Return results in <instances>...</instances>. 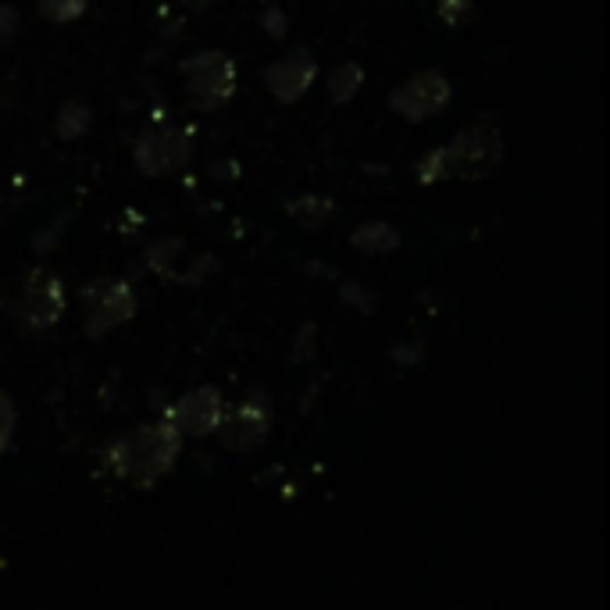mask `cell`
<instances>
[{
    "instance_id": "cell-14",
    "label": "cell",
    "mask_w": 610,
    "mask_h": 610,
    "mask_svg": "<svg viewBox=\"0 0 610 610\" xmlns=\"http://www.w3.org/2000/svg\"><path fill=\"white\" fill-rule=\"evenodd\" d=\"M289 215L296 222H304L307 229H315V225H322L325 218H333V200H325V197H301V200L289 204Z\"/></svg>"
},
{
    "instance_id": "cell-17",
    "label": "cell",
    "mask_w": 610,
    "mask_h": 610,
    "mask_svg": "<svg viewBox=\"0 0 610 610\" xmlns=\"http://www.w3.org/2000/svg\"><path fill=\"white\" fill-rule=\"evenodd\" d=\"M440 19L446 26H461L472 19V0H440Z\"/></svg>"
},
{
    "instance_id": "cell-5",
    "label": "cell",
    "mask_w": 610,
    "mask_h": 610,
    "mask_svg": "<svg viewBox=\"0 0 610 610\" xmlns=\"http://www.w3.org/2000/svg\"><path fill=\"white\" fill-rule=\"evenodd\" d=\"M65 286L55 272L47 268H32L26 275V283L19 286V296H14V318L22 322V328L29 333H43V328L58 325V318L65 315Z\"/></svg>"
},
{
    "instance_id": "cell-18",
    "label": "cell",
    "mask_w": 610,
    "mask_h": 610,
    "mask_svg": "<svg viewBox=\"0 0 610 610\" xmlns=\"http://www.w3.org/2000/svg\"><path fill=\"white\" fill-rule=\"evenodd\" d=\"M14 29H19V19L11 14V8H0V43L14 40Z\"/></svg>"
},
{
    "instance_id": "cell-16",
    "label": "cell",
    "mask_w": 610,
    "mask_h": 610,
    "mask_svg": "<svg viewBox=\"0 0 610 610\" xmlns=\"http://www.w3.org/2000/svg\"><path fill=\"white\" fill-rule=\"evenodd\" d=\"M11 435H14V400L0 393V453L11 446Z\"/></svg>"
},
{
    "instance_id": "cell-11",
    "label": "cell",
    "mask_w": 610,
    "mask_h": 610,
    "mask_svg": "<svg viewBox=\"0 0 610 610\" xmlns=\"http://www.w3.org/2000/svg\"><path fill=\"white\" fill-rule=\"evenodd\" d=\"M351 243H354V250L378 257V254H393L400 247V233L393 229L390 222H364L354 229Z\"/></svg>"
},
{
    "instance_id": "cell-6",
    "label": "cell",
    "mask_w": 610,
    "mask_h": 610,
    "mask_svg": "<svg viewBox=\"0 0 610 610\" xmlns=\"http://www.w3.org/2000/svg\"><path fill=\"white\" fill-rule=\"evenodd\" d=\"M194 158V136L171 126H150L132 144V161L144 176H171Z\"/></svg>"
},
{
    "instance_id": "cell-12",
    "label": "cell",
    "mask_w": 610,
    "mask_h": 610,
    "mask_svg": "<svg viewBox=\"0 0 610 610\" xmlns=\"http://www.w3.org/2000/svg\"><path fill=\"white\" fill-rule=\"evenodd\" d=\"M361 86H364V68L346 61V65L333 68V76H328V97H333L336 104H346V100H354Z\"/></svg>"
},
{
    "instance_id": "cell-8",
    "label": "cell",
    "mask_w": 610,
    "mask_h": 610,
    "mask_svg": "<svg viewBox=\"0 0 610 610\" xmlns=\"http://www.w3.org/2000/svg\"><path fill=\"white\" fill-rule=\"evenodd\" d=\"M268 429H272V404L265 396H250L236 407H225L215 432L222 435L225 450L250 453L268 440Z\"/></svg>"
},
{
    "instance_id": "cell-3",
    "label": "cell",
    "mask_w": 610,
    "mask_h": 610,
    "mask_svg": "<svg viewBox=\"0 0 610 610\" xmlns=\"http://www.w3.org/2000/svg\"><path fill=\"white\" fill-rule=\"evenodd\" d=\"M186 97L197 111H218L236 97V61L222 50H200L183 61Z\"/></svg>"
},
{
    "instance_id": "cell-2",
    "label": "cell",
    "mask_w": 610,
    "mask_h": 610,
    "mask_svg": "<svg viewBox=\"0 0 610 610\" xmlns=\"http://www.w3.org/2000/svg\"><path fill=\"white\" fill-rule=\"evenodd\" d=\"M503 158V136L496 126H472L450 139V144L429 150L422 161L414 165L417 183H446V179H468L479 183L490 171H496Z\"/></svg>"
},
{
    "instance_id": "cell-10",
    "label": "cell",
    "mask_w": 610,
    "mask_h": 610,
    "mask_svg": "<svg viewBox=\"0 0 610 610\" xmlns=\"http://www.w3.org/2000/svg\"><path fill=\"white\" fill-rule=\"evenodd\" d=\"M318 79V61L311 50H289L286 58H278L275 65H268V72H265V86L272 90V97L278 104H293V100H301L307 90H311V82Z\"/></svg>"
},
{
    "instance_id": "cell-4",
    "label": "cell",
    "mask_w": 610,
    "mask_h": 610,
    "mask_svg": "<svg viewBox=\"0 0 610 610\" xmlns=\"http://www.w3.org/2000/svg\"><path fill=\"white\" fill-rule=\"evenodd\" d=\"M79 301H82V325L90 340L108 336L111 328L132 322L139 307L126 278H97V283L82 286Z\"/></svg>"
},
{
    "instance_id": "cell-13",
    "label": "cell",
    "mask_w": 610,
    "mask_h": 610,
    "mask_svg": "<svg viewBox=\"0 0 610 610\" xmlns=\"http://www.w3.org/2000/svg\"><path fill=\"white\" fill-rule=\"evenodd\" d=\"M90 121H94L90 104L68 100L65 108H61V115H58V136H61V139H79L86 129H90Z\"/></svg>"
},
{
    "instance_id": "cell-9",
    "label": "cell",
    "mask_w": 610,
    "mask_h": 610,
    "mask_svg": "<svg viewBox=\"0 0 610 610\" xmlns=\"http://www.w3.org/2000/svg\"><path fill=\"white\" fill-rule=\"evenodd\" d=\"M222 414H225V396L218 386H211V382L189 390L186 396H179L176 404L165 411L168 422L176 425L183 435H189V440H204V435H211L222 422Z\"/></svg>"
},
{
    "instance_id": "cell-15",
    "label": "cell",
    "mask_w": 610,
    "mask_h": 610,
    "mask_svg": "<svg viewBox=\"0 0 610 610\" xmlns=\"http://www.w3.org/2000/svg\"><path fill=\"white\" fill-rule=\"evenodd\" d=\"M86 4H90V0H37V8H40L43 19L47 22H58V26L76 22L79 14L86 11Z\"/></svg>"
},
{
    "instance_id": "cell-1",
    "label": "cell",
    "mask_w": 610,
    "mask_h": 610,
    "mask_svg": "<svg viewBox=\"0 0 610 610\" xmlns=\"http://www.w3.org/2000/svg\"><path fill=\"white\" fill-rule=\"evenodd\" d=\"M179 453L183 432L161 414L158 422H144L111 440L108 450H104V461H108L115 479L136 485V490H154L176 468Z\"/></svg>"
},
{
    "instance_id": "cell-7",
    "label": "cell",
    "mask_w": 610,
    "mask_h": 610,
    "mask_svg": "<svg viewBox=\"0 0 610 610\" xmlns=\"http://www.w3.org/2000/svg\"><path fill=\"white\" fill-rule=\"evenodd\" d=\"M453 97L450 79L440 72V68H425V72L411 76L407 82H400L390 94V108L404 118V121H429L440 111H446V104Z\"/></svg>"
}]
</instances>
